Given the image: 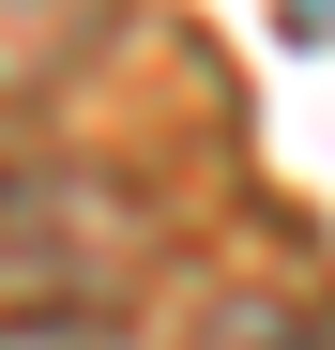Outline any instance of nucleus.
<instances>
[{
	"label": "nucleus",
	"mask_w": 335,
	"mask_h": 350,
	"mask_svg": "<svg viewBox=\"0 0 335 350\" xmlns=\"http://www.w3.org/2000/svg\"><path fill=\"white\" fill-rule=\"evenodd\" d=\"M168 259V228L137 183L107 167H0V305H62V320H122V289Z\"/></svg>",
	"instance_id": "nucleus-1"
},
{
	"label": "nucleus",
	"mask_w": 335,
	"mask_h": 350,
	"mask_svg": "<svg viewBox=\"0 0 335 350\" xmlns=\"http://www.w3.org/2000/svg\"><path fill=\"white\" fill-rule=\"evenodd\" d=\"M183 350H335V305L320 289H213L183 320Z\"/></svg>",
	"instance_id": "nucleus-3"
},
{
	"label": "nucleus",
	"mask_w": 335,
	"mask_h": 350,
	"mask_svg": "<svg viewBox=\"0 0 335 350\" xmlns=\"http://www.w3.org/2000/svg\"><path fill=\"white\" fill-rule=\"evenodd\" d=\"M107 16H122V0H0V107H46L107 46Z\"/></svg>",
	"instance_id": "nucleus-2"
}]
</instances>
